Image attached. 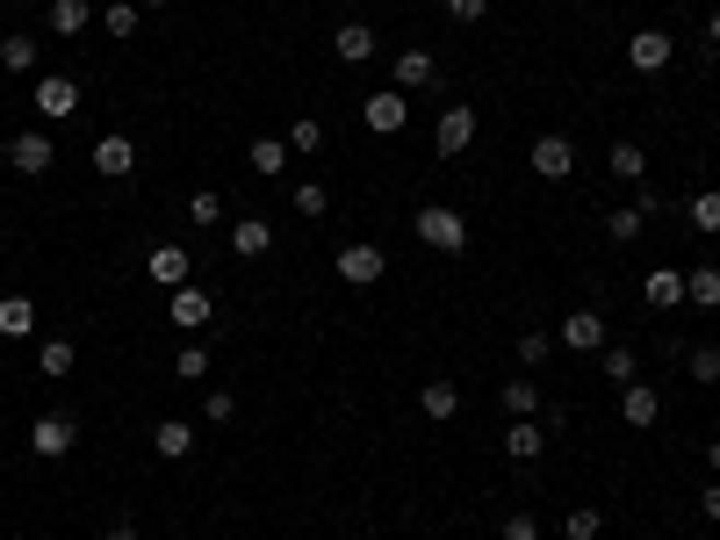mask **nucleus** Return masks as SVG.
I'll return each mask as SVG.
<instances>
[{
    "label": "nucleus",
    "instance_id": "obj_1",
    "mask_svg": "<svg viewBox=\"0 0 720 540\" xmlns=\"http://www.w3.org/2000/svg\"><path fill=\"white\" fill-rule=\"evenodd\" d=\"M411 231H418V245H432V253H468V224L446 202H426V210L411 216Z\"/></svg>",
    "mask_w": 720,
    "mask_h": 540
},
{
    "label": "nucleus",
    "instance_id": "obj_2",
    "mask_svg": "<svg viewBox=\"0 0 720 540\" xmlns=\"http://www.w3.org/2000/svg\"><path fill=\"white\" fill-rule=\"evenodd\" d=\"M360 122H368L375 138H396V130L411 122V94H404V87H382V94H368V102H360Z\"/></svg>",
    "mask_w": 720,
    "mask_h": 540
},
{
    "label": "nucleus",
    "instance_id": "obj_3",
    "mask_svg": "<svg viewBox=\"0 0 720 540\" xmlns=\"http://www.w3.org/2000/svg\"><path fill=\"white\" fill-rule=\"evenodd\" d=\"M72 439H80V425H72L66 411H44V419L30 425V454H36V461H66Z\"/></svg>",
    "mask_w": 720,
    "mask_h": 540
},
{
    "label": "nucleus",
    "instance_id": "obj_4",
    "mask_svg": "<svg viewBox=\"0 0 720 540\" xmlns=\"http://www.w3.org/2000/svg\"><path fill=\"white\" fill-rule=\"evenodd\" d=\"M30 102H36V116H44V122H72V116H80V87H72L66 72H44Z\"/></svg>",
    "mask_w": 720,
    "mask_h": 540
},
{
    "label": "nucleus",
    "instance_id": "obj_5",
    "mask_svg": "<svg viewBox=\"0 0 720 540\" xmlns=\"http://www.w3.org/2000/svg\"><path fill=\"white\" fill-rule=\"evenodd\" d=\"M339 281H353V289H375L382 274H390V253H382V245H339Z\"/></svg>",
    "mask_w": 720,
    "mask_h": 540
},
{
    "label": "nucleus",
    "instance_id": "obj_6",
    "mask_svg": "<svg viewBox=\"0 0 720 540\" xmlns=\"http://www.w3.org/2000/svg\"><path fill=\"white\" fill-rule=\"evenodd\" d=\"M555 347H569V353H605V317H599V310H569L562 325H555Z\"/></svg>",
    "mask_w": 720,
    "mask_h": 540
},
{
    "label": "nucleus",
    "instance_id": "obj_7",
    "mask_svg": "<svg viewBox=\"0 0 720 540\" xmlns=\"http://www.w3.org/2000/svg\"><path fill=\"white\" fill-rule=\"evenodd\" d=\"M51 138H44V130H15V138H8V166H15V174H51Z\"/></svg>",
    "mask_w": 720,
    "mask_h": 540
},
{
    "label": "nucleus",
    "instance_id": "obj_8",
    "mask_svg": "<svg viewBox=\"0 0 720 540\" xmlns=\"http://www.w3.org/2000/svg\"><path fill=\"white\" fill-rule=\"evenodd\" d=\"M432 144H440V159H462L468 144H476V108L454 102V108L440 116V130H432Z\"/></svg>",
    "mask_w": 720,
    "mask_h": 540
},
{
    "label": "nucleus",
    "instance_id": "obj_9",
    "mask_svg": "<svg viewBox=\"0 0 720 540\" xmlns=\"http://www.w3.org/2000/svg\"><path fill=\"white\" fill-rule=\"evenodd\" d=\"M166 317H173V325H181V331H202L209 317H217V296H209V289H195V281H188V289H173V296H166Z\"/></svg>",
    "mask_w": 720,
    "mask_h": 540
},
{
    "label": "nucleus",
    "instance_id": "obj_10",
    "mask_svg": "<svg viewBox=\"0 0 720 540\" xmlns=\"http://www.w3.org/2000/svg\"><path fill=\"white\" fill-rule=\"evenodd\" d=\"M670 58H677L670 30H635V36H627V66H635V72H663Z\"/></svg>",
    "mask_w": 720,
    "mask_h": 540
},
{
    "label": "nucleus",
    "instance_id": "obj_11",
    "mask_svg": "<svg viewBox=\"0 0 720 540\" xmlns=\"http://www.w3.org/2000/svg\"><path fill=\"white\" fill-rule=\"evenodd\" d=\"M94 174H102V180H130V174H138V144L123 138V130H108V138L94 144Z\"/></svg>",
    "mask_w": 720,
    "mask_h": 540
},
{
    "label": "nucleus",
    "instance_id": "obj_12",
    "mask_svg": "<svg viewBox=\"0 0 720 540\" xmlns=\"http://www.w3.org/2000/svg\"><path fill=\"white\" fill-rule=\"evenodd\" d=\"M533 174H541V180H569V174H577L569 138H555V130H548V138H533Z\"/></svg>",
    "mask_w": 720,
    "mask_h": 540
},
{
    "label": "nucleus",
    "instance_id": "obj_13",
    "mask_svg": "<svg viewBox=\"0 0 720 540\" xmlns=\"http://www.w3.org/2000/svg\"><path fill=\"white\" fill-rule=\"evenodd\" d=\"M231 253H239V260H267V253H275V224H267V216H239V224H231Z\"/></svg>",
    "mask_w": 720,
    "mask_h": 540
},
{
    "label": "nucleus",
    "instance_id": "obj_14",
    "mask_svg": "<svg viewBox=\"0 0 720 540\" xmlns=\"http://www.w3.org/2000/svg\"><path fill=\"white\" fill-rule=\"evenodd\" d=\"M144 274H152L159 289L173 296V289H188V274H195V267H188V253H181V245H152V260H144Z\"/></svg>",
    "mask_w": 720,
    "mask_h": 540
},
{
    "label": "nucleus",
    "instance_id": "obj_15",
    "mask_svg": "<svg viewBox=\"0 0 720 540\" xmlns=\"http://www.w3.org/2000/svg\"><path fill=\"white\" fill-rule=\"evenodd\" d=\"M619 419L635 425V433H649V425L663 419V397H655L649 383H627V389H619Z\"/></svg>",
    "mask_w": 720,
    "mask_h": 540
},
{
    "label": "nucleus",
    "instance_id": "obj_16",
    "mask_svg": "<svg viewBox=\"0 0 720 540\" xmlns=\"http://www.w3.org/2000/svg\"><path fill=\"white\" fill-rule=\"evenodd\" d=\"M152 454H159V461H188V454H195L188 419H159V425H152Z\"/></svg>",
    "mask_w": 720,
    "mask_h": 540
},
{
    "label": "nucleus",
    "instance_id": "obj_17",
    "mask_svg": "<svg viewBox=\"0 0 720 540\" xmlns=\"http://www.w3.org/2000/svg\"><path fill=\"white\" fill-rule=\"evenodd\" d=\"M332 51H339L346 66H368V58H375V30H368V22H339V30H332Z\"/></svg>",
    "mask_w": 720,
    "mask_h": 540
},
{
    "label": "nucleus",
    "instance_id": "obj_18",
    "mask_svg": "<svg viewBox=\"0 0 720 540\" xmlns=\"http://www.w3.org/2000/svg\"><path fill=\"white\" fill-rule=\"evenodd\" d=\"M289 159H295V152H289V138H253V144H245V166H253L259 180H275Z\"/></svg>",
    "mask_w": 720,
    "mask_h": 540
},
{
    "label": "nucleus",
    "instance_id": "obj_19",
    "mask_svg": "<svg viewBox=\"0 0 720 540\" xmlns=\"http://www.w3.org/2000/svg\"><path fill=\"white\" fill-rule=\"evenodd\" d=\"M541 447H548V433H541L533 419H512V433H504V454H512L519 469H533V461H541Z\"/></svg>",
    "mask_w": 720,
    "mask_h": 540
},
{
    "label": "nucleus",
    "instance_id": "obj_20",
    "mask_svg": "<svg viewBox=\"0 0 720 540\" xmlns=\"http://www.w3.org/2000/svg\"><path fill=\"white\" fill-rule=\"evenodd\" d=\"M432 72H440V66H432L426 44H418V51H396V87H404V94H411V87H432Z\"/></svg>",
    "mask_w": 720,
    "mask_h": 540
},
{
    "label": "nucleus",
    "instance_id": "obj_21",
    "mask_svg": "<svg viewBox=\"0 0 720 540\" xmlns=\"http://www.w3.org/2000/svg\"><path fill=\"white\" fill-rule=\"evenodd\" d=\"M418 411H426L432 425H446L454 411H462V389H454V383H426V389H418Z\"/></svg>",
    "mask_w": 720,
    "mask_h": 540
},
{
    "label": "nucleus",
    "instance_id": "obj_22",
    "mask_svg": "<svg viewBox=\"0 0 720 540\" xmlns=\"http://www.w3.org/2000/svg\"><path fill=\"white\" fill-rule=\"evenodd\" d=\"M36 331V303L30 296H0V339H30Z\"/></svg>",
    "mask_w": 720,
    "mask_h": 540
},
{
    "label": "nucleus",
    "instance_id": "obj_23",
    "mask_svg": "<svg viewBox=\"0 0 720 540\" xmlns=\"http://www.w3.org/2000/svg\"><path fill=\"white\" fill-rule=\"evenodd\" d=\"M677 303H685V274H677V267H655L649 274V310H677Z\"/></svg>",
    "mask_w": 720,
    "mask_h": 540
},
{
    "label": "nucleus",
    "instance_id": "obj_24",
    "mask_svg": "<svg viewBox=\"0 0 720 540\" xmlns=\"http://www.w3.org/2000/svg\"><path fill=\"white\" fill-rule=\"evenodd\" d=\"M36 58H44V44H36V36H0V66L8 72H36Z\"/></svg>",
    "mask_w": 720,
    "mask_h": 540
},
{
    "label": "nucleus",
    "instance_id": "obj_25",
    "mask_svg": "<svg viewBox=\"0 0 720 540\" xmlns=\"http://www.w3.org/2000/svg\"><path fill=\"white\" fill-rule=\"evenodd\" d=\"M44 22H51V36H80L86 22H94V8H86V0H51V15H44Z\"/></svg>",
    "mask_w": 720,
    "mask_h": 540
},
{
    "label": "nucleus",
    "instance_id": "obj_26",
    "mask_svg": "<svg viewBox=\"0 0 720 540\" xmlns=\"http://www.w3.org/2000/svg\"><path fill=\"white\" fill-rule=\"evenodd\" d=\"M685 303H699V310H720V267H692V274H685Z\"/></svg>",
    "mask_w": 720,
    "mask_h": 540
},
{
    "label": "nucleus",
    "instance_id": "obj_27",
    "mask_svg": "<svg viewBox=\"0 0 720 540\" xmlns=\"http://www.w3.org/2000/svg\"><path fill=\"white\" fill-rule=\"evenodd\" d=\"M605 166H613V174H619V180H641V174H649V152H641V144H635V138H619V144H613V152H605Z\"/></svg>",
    "mask_w": 720,
    "mask_h": 540
},
{
    "label": "nucleus",
    "instance_id": "obj_28",
    "mask_svg": "<svg viewBox=\"0 0 720 540\" xmlns=\"http://www.w3.org/2000/svg\"><path fill=\"white\" fill-rule=\"evenodd\" d=\"M641 224H649V210H641V202H627V210L605 216V238H613V245H635V238H641Z\"/></svg>",
    "mask_w": 720,
    "mask_h": 540
},
{
    "label": "nucleus",
    "instance_id": "obj_29",
    "mask_svg": "<svg viewBox=\"0 0 720 540\" xmlns=\"http://www.w3.org/2000/svg\"><path fill=\"white\" fill-rule=\"evenodd\" d=\"M692 231H699V238H720V188H706V195H692Z\"/></svg>",
    "mask_w": 720,
    "mask_h": 540
},
{
    "label": "nucleus",
    "instance_id": "obj_30",
    "mask_svg": "<svg viewBox=\"0 0 720 540\" xmlns=\"http://www.w3.org/2000/svg\"><path fill=\"white\" fill-rule=\"evenodd\" d=\"M138 15H144L138 0H108V8H102V30H108V36H123V44H130V36H138Z\"/></svg>",
    "mask_w": 720,
    "mask_h": 540
},
{
    "label": "nucleus",
    "instance_id": "obj_31",
    "mask_svg": "<svg viewBox=\"0 0 720 540\" xmlns=\"http://www.w3.org/2000/svg\"><path fill=\"white\" fill-rule=\"evenodd\" d=\"M289 152H295V159L325 152V122H317V116H295V122H289Z\"/></svg>",
    "mask_w": 720,
    "mask_h": 540
},
{
    "label": "nucleus",
    "instance_id": "obj_32",
    "mask_svg": "<svg viewBox=\"0 0 720 540\" xmlns=\"http://www.w3.org/2000/svg\"><path fill=\"white\" fill-rule=\"evenodd\" d=\"M504 411H512V419H533V411H541V389H533V375L504 383Z\"/></svg>",
    "mask_w": 720,
    "mask_h": 540
},
{
    "label": "nucleus",
    "instance_id": "obj_33",
    "mask_svg": "<svg viewBox=\"0 0 720 540\" xmlns=\"http://www.w3.org/2000/svg\"><path fill=\"white\" fill-rule=\"evenodd\" d=\"M36 367H44V375H72V339H44V347H36Z\"/></svg>",
    "mask_w": 720,
    "mask_h": 540
},
{
    "label": "nucleus",
    "instance_id": "obj_34",
    "mask_svg": "<svg viewBox=\"0 0 720 540\" xmlns=\"http://www.w3.org/2000/svg\"><path fill=\"white\" fill-rule=\"evenodd\" d=\"M562 533H569V540H599V533H605V512H599V505H577V512L562 519Z\"/></svg>",
    "mask_w": 720,
    "mask_h": 540
},
{
    "label": "nucleus",
    "instance_id": "obj_35",
    "mask_svg": "<svg viewBox=\"0 0 720 540\" xmlns=\"http://www.w3.org/2000/svg\"><path fill=\"white\" fill-rule=\"evenodd\" d=\"M173 375H181V383H202V375H209V347H195V339H188V347L173 353Z\"/></svg>",
    "mask_w": 720,
    "mask_h": 540
},
{
    "label": "nucleus",
    "instance_id": "obj_36",
    "mask_svg": "<svg viewBox=\"0 0 720 540\" xmlns=\"http://www.w3.org/2000/svg\"><path fill=\"white\" fill-rule=\"evenodd\" d=\"M548 353H555V331H519V361L526 367H548Z\"/></svg>",
    "mask_w": 720,
    "mask_h": 540
},
{
    "label": "nucleus",
    "instance_id": "obj_37",
    "mask_svg": "<svg viewBox=\"0 0 720 540\" xmlns=\"http://www.w3.org/2000/svg\"><path fill=\"white\" fill-rule=\"evenodd\" d=\"M325 210H332L325 180H303V188H295V216H325Z\"/></svg>",
    "mask_w": 720,
    "mask_h": 540
},
{
    "label": "nucleus",
    "instance_id": "obj_38",
    "mask_svg": "<svg viewBox=\"0 0 720 540\" xmlns=\"http://www.w3.org/2000/svg\"><path fill=\"white\" fill-rule=\"evenodd\" d=\"M188 224H195V231L223 224V202H217V195H209V188H202V195H195V202H188Z\"/></svg>",
    "mask_w": 720,
    "mask_h": 540
},
{
    "label": "nucleus",
    "instance_id": "obj_39",
    "mask_svg": "<svg viewBox=\"0 0 720 540\" xmlns=\"http://www.w3.org/2000/svg\"><path fill=\"white\" fill-rule=\"evenodd\" d=\"M685 367L699 375V383H720V347H692V353H685Z\"/></svg>",
    "mask_w": 720,
    "mask_h": 540
},
{
    "label": "nucleus",
    "instance_id": "obj_40",
    "mask_svg": "<svg viewBox=\"0 0 720 540\" xmlns=\"http://www.w3.org/2000/svg\"><path fill=\"white\" fill-rule=\"evenodd\" d=\"M605 375H613L619 389L635 383V347H605Z\"/></svg>",
    "mask_w": 720,
    "mask_h": 540
},
{
    "label": "nucleus",
    "instance_id": "obj_41",
    "mask_svg": "<svg viewBox=\"0 0 720 540\" xmlns=\"http://www.w3.org/2000/svg\"><path fill=\"white\" fill-rule=\"evenodd\" d=\"M504 540H541V519L533 512H504Z\"/></svg>",
    "mask_w": 720,
    "mask_h": 540
},
{
    "label": "nucleus",
    "instance_id": "obj_42",
    "mask_svg": "<svg viewBox=\"0 0 720 540\" xmlns=\"http://www.w3.org/2000/svg\"><path fill=\"white\" fill-rule=\"evenodd\" d=\"M202 411H209V419H231V411H239V397H231V389H209V397H202Z\"/></svg>",
    "mask_w": 720,
    "mask_h": 540
},
{
    "label": "nucleus",
    "instance_id": "obj_43",
    "mask_svg": "<svg viewBox=\"0 0 720 540\" xmlns=\"http://www.w3.org/2000/svg\"><path fill=\"white\" fill-rule=\"evenodd\" d=\"M446 15H454V22H483V15H490V0H446Z\"/></svg>",
    "mask_w": 720,
    "mask_h": 540
},
{
    "label": "nucleus",
    "instance_id": "obj_44",
    "mask_svg": "<svg viewBox=\"0 0 720 540\" xmlns=\"http://www.w3.org/2000/svg\"><path fill=\"white\" fill-rule=\"evenodd\" d=\"M699 505H706V519L720 526V483H706V497H699Z\"/></svg>",
    "mask_w": 720,
    "mask_h": 540
},
{
    "label": "nucleus",
    "instance_id": "obj_45",
    "mask_svg": "<svg viewBox=\"0 0 720 540\" xmlns=\"http://www.w3.org/2000/svg\"><path fill=\"white\" fill-rule=\"evenodd\" d=\"M108 540H138V519H116V526H108Z\"/></svg>",
    "mask_w": 720,
    "mask_h": 540
},
{
    "label": "nucleus",
    "instance_id": "obj_46",
    "mask_svg": "<svg viewBox=\"0 0 720 540\" xmlns=\"http://www.w3.org/2000/svg\"><path fill=\"white\" fill-rule=\"evenodd\" d=\"M706 36H713V44H720V8H713V15H706Z\"/></svg>",
    "mask_w": 720,
    "mask_h": 540
},
{
    "label": "nucleus",
    "instance_id": "obj_47",
    "mask_svg": "<svg viewBox=\"0 0 720 540\" xmlns=\"http://www.w3.org/2000/svg\"><path fill=\"white\" fill-rule=\"evenodd\" d=\"M706 461H713V469H720V439H713V447H706Z\"/></svg>",
    "mask_w": 720,
    "mask_h": 540
},
{
    "label": "nucleus",
    "instance_id": "obj_48",
    "mask_svg": "<svg viewBox=\"0 0 720 540\" xmlns=\"http://www.w3.org/2000/svg\"><path fill=\"white\" fill-rule=\"evenodd\" d=\"M138 8H173V0H138Z\"/></svg>",
    "mask_w": 720,
    "mask_h": 540
},
{
    "label": "nucleus",
    "instance_id": "obj_49",
    "mask_svg": "<svg viewBox=\"0 0 720 540\" xmlns=\"http://www.w3.org/2000/svg\"><path fill=\"white\" fill-rule=\"evenodd\" d=\"M346 8H368V0H346Z\"/></svg>",
    "mask_w": 720,
    "mask_h": 540
}]
</instances>
